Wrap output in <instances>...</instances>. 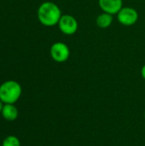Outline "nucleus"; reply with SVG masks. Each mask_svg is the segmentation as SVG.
<instances>
[{
  "mask_svg": "<svg viewBox=\"0 0 145 146\" xmlns=\"http://www.w3.org/2000/svg\"><path fill=\"white\" fill-rule=\"evenodd\" d=\"M62 14L57 4L53 2H44L38 9V18L41 24L53 27L58 24Z\"/></svg>",
  "mask_w": 145,
  "mask_h": 146,
  "instance_id": "f257e3e1",
  "label": "nucleus"
},
{
  "mask_svg": "<svg viewBox=\"0 0 145 146\" xmlns=\"http://www.w3.org/2000/svg\"><path fill=\"white\" fill-rule=\"evenodd\" d=\"M22 89L15 80H8L0 86V100L5 104H15L21 96Z\"/></svg>",
  "mask_w": 145,
  "mask_h": 146,
  "instance_id": "f03ea898",
  "label": "nucleus"
},
{
  "mask_svg": "<svg viewBox=\"0 0 145 146\" xmlns=\"http://www.w3.org/2000/svg\"><path fill=\"white\" fill-rule=\"evenodd\" d=\"M50 54L51 58L56 62L62 63L68 60L70 56V49L65 43L58 41L51 45L50 49Z\"/></svg>",
  "mask_w": 145,
  "mask_h": 146,
  "instance_id": "7ed1b4c3",
  "label": "nucleus"
},
{
  "mask_svg": "<svg viewBox=\"0 0 145 146\" xmlns=\"http://www.w3.org/2000/svg\"><path fill=\"white\" fill-rule=\"evenodd\" d=\"M57 25L60 31L68 36L73 35L79 28V23L76 18L68 14L62 15Z\"/></svg>",
  "mask_w": 145,
  "mask_h": 146,
  "instance_id": "20e7f679",
  "label": "nucleus"
},
{
  "mask_svg": "<svg viewBox=\"0 0 145 146\" xmlns=\"http://www.w3.org/2000/svg\"><path fill=\"white\" fill-rule=\"evenodd\" d=\"M116 15H117L118 21L121 25L126 27L134 25L135 23H137L138 20V11L134 8L129 6H126V7L123 6Z\"/></svg>",
  "mask_w": 145,
  "mask_h": 146,
  "instance_id": "39448f33",
  "label": "nucleus"
},
{
  "mask_svg": "<svg viewBox=\"0 0 145 146\" xmlns=\"http://www.w3.org/2000/svg\"><path fill=\"white\" fill-rule=\"evenodd\" d=\"M98 5L103 12L115 15L122 9L123 0H98Z\"/></svg>",
  "mask_w": 145,
  "mask_h": 146,
  "instance_id": "423d86ee",
  "label": "nucleus"
},
{
  "mask_svg": "<svg viewBox=\"0 0 145 146\" xmlns=\"http://www.w3.org/2000/svg\"><path fill=\"white\" fill-rule=\"evenodd\" d=\"M1 115L6 121H14L17 119L19 115V111H18V109L14 104H5L3 106Z\"/></svg>",
  "mask_w": 145,
  "mask_h": 146,
  "instance_id": "0eeeda50",
  "label": "nucleus"
},
{
  "mask_svg": "<svg viewBox=\"0 0 145 146\" xmlns=\"http://www.w3.org/2000/svg\"><path fill=\"white\" fill-rule=\"evenodd\" d=\"M113 16L114 15H112L110 14L103 12L102 14L98 15L97 19H96L97 26L99 28H101V29L109 28L112 25V23H113V21H114V17Z\"/></svg>",
  "mask_w": 145,
  "mask_h": 146,
  "instance_id": "6e6552de",
  "label": "nucleus"
},
{
  "mask_svg": "<svg viewBox=\"0 0 145 146\" xmlns=\"http://www.w3.org/2000/svg\"><path fill=\"white\" fill-rule=\"evenodd\" d=\"M2 146H21V142L17 137L9 135L3 140Z\"/></svg>",
  "mask_w": 145,
  "mask_h": 146,
  "instance_id": "1a4fd4ad",
  "label": "nucleus"
},
{
  "mask_svg": "<svg viewBox=\"0 0 145 146\" xmlns=\"http://www.w3.org/2000/svg\"><path fill=\"white\" fill-rule=\"evenodd\" d=\"M141 76L143 77V79L145 80V64L141 68Z\"/></svg>",
  "mask_w": 145,
  "mask_h": 146,
  "instance_id": "9d476101",
  "label": "nucleus"
},
{
  "mask_svg": "<svg viewBox=\"0 0 145 146\" xmlns=\"http://www.w3.org/2000/svg\"><path fill=\"white\" fill-rule=\"evenodd\" d=\"M3 103L0 100V114H1V111H2V109H3Z\"/></svg>",
  "mask_w": 145,
  "mask_h": 146,
  "instance_id": "9b49d317",
  "label": "nucleus"
},
{
  "mask_svg": "<svg viewBox=\"0 0 145 146\" xmlns=\"http://www.w3.org/2000/svg\"><path fill=\"white\" fill-rule=\"evenodd\" d=\"M144 119H145V113H144Z\"/></svg>",
  "mask_w": 145,
  "mask_h": 146,
  "instance_id": "f8f14e48",
  "label": "nucleus"
}]
</instances>
